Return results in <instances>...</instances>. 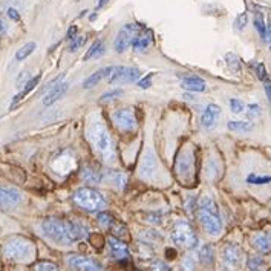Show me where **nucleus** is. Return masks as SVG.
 Instances as JSON below:
<instances>
[{"label":"nucleus","mask_w":271,"mask_h":271,"mask_svg":"<svg viewBox=\"0 0 271 271\" xmlns=\"http://www.w3.org/2000/svg\"><path fill=\"white\" fill-rule=\"evenodd\" d=\"M143 28H144V26L137 25V23H127V25H124L123 28L120 30L117 39H115V43H114L115 51H117L118 54H123V52L132 45L133 37L137 36Z\"/></svg>","instance_id":"7"},{"label":"nucleus","mask_w":271,"mask_h":271,"mask_svg":"<svg viewBox=\"0 0 271 271\" xmlns=\"http://www.w3.org/2000/svg\"><path fill=\"white\" fill-rule=\"evenodd\" d=\"M254 69H256V74H257V78L259 80H265L268 75H266V69H265V66H263V63H257L256 66H254Z\"/></svg>","instance_id":"42"},{"label":"nucleus","mask_w":271,"mask_h":271,"mask_svg":"<svg viewBox=\"0 0 271 271\" xmlns=\"http://www.w3.org/2000/svg\"><path fill=\"white\" fill-rule=\"evenodd\" d=\"M43 234L59 245H71L88 236V228L81 222L63 221L59 218H48L40 225Z\"/></svg>","instance_id":"1"},{"label":"nucleus","mask_w":271,"mask_h":271,"mask_svg":"<svg viewBox=\"0 0 271 271\" xmlns=\"http://www.w3.org/2000/svg\"><path fill=\"white\" fill-rule=\"evenodd\" d=\"M81 176H83L86 182H91V184H100L103 179V173L94 164H85L83 169H81Z\"/></svg>","instance_id":"22"},{"label":"nucleus","mask_w":271,"mask_h":271,"mask_svg":"<svg viewBox=\"0 0 271 271\" xmlns=\"http://www.w3.org/2000/svg\"><path fill=\"white\" fill-rule=\"evenodd\" d=\"M74 202L86 211H98V210H104L107 205L106 198L97 192L95 188L91 187H81L74 193L72 196Z\"/></svg>","instance_id":"5"},{"label":"nucleus","mask_w":271,"mask_h":271,"mask_svg":"<svg viewBox=\"0 0 271 271\" xmlns=\"http://www.w3.org/2000/svg\"><path fill=\"white\" fill-rule=\"evenodd\" d=\"M170 237L175 245H179L184 248H195L198 245V236L193 227L187 221H178L172 228Z\"/></svg>","instance_id":"6"},{"label":"nucleus","mask_w":271,"mask_h":271,"mask_svg":"<svg viewBox=\"0 0 271 271\" xmlns=\"http://www.w3.org/2000/svg\"><path fill=\"white\" fill-rule=\"evenodd\" d=\"M34 271H60L59 266L52 262H39L34 268Z\"/></svg>","instance_id":"35"},{"label":"nucleus","mask_w":271,"mask_h":271,"mask_svg":"<svg viewBox=\"0 0 271 271\" xmlns=\"http://www.w3.org/2000/svg\"><path fill=\"white\" fill-rule=\"evenodd\" d=\"M195 259L192 256H185L181 262V271H195Z\"/></svg>","instance_id":"36"},{"label":"nucleus","mask_w":271,"mask_h":271,"mask_svg":"<svg viewBox=\"0 0 271 271\" xmlns=\"http://www.w3.org/2000/svg\"><path fill=\"white\" fill-rule=\"evenodd\" d=\"M97 221H98V224H100L103 228L112 231V234H114L115 237H120V236L127 234V228H126V225H124V224H121L118 219H115L114 216H112V214H109V213H106V211L100 213V214L97 216Z\"/></svg>","instance_id":"13"},{"label":"nucleus","mask_w":271,"mask_h":271,"mask_svg":"<svg viewBox=\"0 0 271 271\" xmlns=\"http://www.w3.org/2000/svg\"><path fill=\"white\" fill-rule=\"evenodd\" d=\"M152 43H153V34H152V31L143 28L137 36L133 37V40H132V48H133L135 52H146V51L150 48Z\"/></svg>","instance_id":"16"},{"label":"nucleus","mask_w":271,"mask_h":271,"mask_svg":"<svg viewBox=\"0 0 271 271\" xmlns=\"http://www.w3.org/2000/svg\"><path fill=\"white\" fill-rule=\"evenodd\" d=\"M219 117H221V107L218 104H208L201 115V126L207 130L213 129Z\"/></svg>","instance_id":"15"},{"label":"nucleus","mask_w":271,"mask_h":271,"mask_svg":"<svg viewBox=\"0 0 271 271\" xmlns=\"http://www.w3.org/2000/svg\"><path fill=\"white\" fill-rule=\"evenodd\" d=\"M260 115V106L259 104H248L247 106V117L250 118V120H253V118H257Z\"/></svg>","instance_id":"37"},{"label":"nucleus","mask_w":271,"mask_h":271,"mask_svg":"<svg viewBox=\"0 0 271 271\" xmlns=\"http://www.w3.org/2000/svg\"><path fill=\"white\" fill-rule=\"evenodd\" d=\"M242 262H243L242 250L237 245H234V243H227L222 248V265L228 271H236L240 268Z\"/></svg>","instance_id":"8"},{"label":"nucleus","mask_w":271,"mask_h":271,"mask_svg":"<svg viewBox=\"0 0 271 271\" xmlns=\"http://www.w3.org/2000/svg\"><path fill=\"white\" fill-rule=\"evenodd\" d=\"M247 23H248V16H247V13H240V14L236 17V20H234V30H236V31H242V30L247 26Z\"/></svg>","instance_id":"32"},{"label":"nucleus","mask_w":271,"mask_h":271,"mask_svg":"<svg viewBox=\"0 0 271 271\" xmlns=\"http://www.w3.org/2000/svg\"><path fill=\"white\" fill-rule=\"evenodd\" d=\"M140 69L133 66H114V71L109 75V83H133L140 80Z\"/></svg>","instance_id":"9"},{"label":"nucleus","mask_w":271,"mask_h":271,"mask_svg":"<svg viewBox=\"0 0 271 271\" xmlns=\"http://www.w3.org/2000/svg\"><path fill=\"white\" fill-rule=\"evenodd\" d=\"M8 16H10L13 20H19V17H20V16H19V13H17L14 8H10V10H8Z\"/></svg>","instance_id":"46"},{"label":"nucleus","mask_w":271,"mask_h":271,"mask_svg":"<svg viewBox=\"0 0 271 271\" xmlns=\"http://www.w3.org/2000/svg\"><path fill=\"white\" fill-rule=\"evenodd\" d=\"M225 63H227L228 69H230L231 72H234V74H239V72H240V69H242L240 59L236 56V54H233V52L225 54Z\"/></svg>","instance_id":"26"},{"label":"nucleus","mask_w":271,"mask_h":271,"mask_svg":"<svg viewBox=\"0 0 271 271\" xmlns=\"http://www.w3.org/2000/svg\"><path fill=\"white\" fill-rule=\"evenodd\" d=\"M88 138H89L91 144L94 146V149L103 158H109L112 155V138L103 121L95 120V121L89 123Z\"/></svg>","instance_id":"3"},{"label":"nucleus","mask_w":271,"mask_h":271,"mask_svg":"<svg viewBox=\"0 0 271 271\" xmlns=\"http://www.w3.org/2000/svg\"><path fill=\"white\" fill-rule=\"evenodd\" d=\"M263 89H265V94H266V98L268 101L271 103V78H265L263 80Z\"/></svg>","instance_id":"43"},{"label":"nucleus","mask_w":271,"mask_h":271,"mask_svg":"<svg viewBox=\"0 0 271 271\" xmlns=\"http://www.w3.org/2000/svg\"><path fill=\"white\" fill-rule=\"evenodd\" d=\"M230 107H231V111L234 112V114H240V112H243V109H245V104H243L240 100H237V98H231L230 100Z\"/></svg>","instance_id":"38"},{"label":"nucleus","mask_w":271,"mask_h":271,"mask_svg":"<svg viewBox=\"0 0 271 271\" xmlns=\"http://www.w3.org/2000/svg\"><path fill=\"white\" fill-rule=\"evenodd\" d=\"M198 219L202 228L205 230V233L211 236H218L222 231L219 208L216 205V202L208 196L201 198L198 202Z\"/></svg>","instance_id":"2"},{"label":"nucleus","mask_w":271,"mask_h":271,"mask_svg":"<svg viewBox=\"0 0 271 271\" xmlns=\"http://www.w3.org/2000/svg\"><path fill=\"white\" fill-rule=\"evenodd\" d=\"M112 71H114V66H106V68H101V69H98L97 72L91 74V77H88V78L85 80L83 88H85V89H91V88L97 86L101 80H104V78H109V75L112 74Z\"/></svg>","instance_id":"20"},{"label":"nucleus","mask_w":271,"mask_h":271,"mask_svg":"<svg viewBox=\"0 0 271 271\" xmlns=\"http://www.w3.org/2000/svg\"><path fill=\"white\" fill-rule=\"evenodd\" d=\"M153 271H169V266L164 262H155L153 263Z\"/></svg>","instance_id":"44"},{"label":"nucleus","mask_w":271,"mask_h":271,"mask_svg":"<svg viewBox=\"0 0 271 271\" xmlns=\"http://www.w3.org/2000/svg\"><path fill=\"white\" fill-rule=\"evenodd\" d=\"M193 169V155L192 152H182L176 161V170L179 175H185L188 176L192 173Z\"/></svg>","instance_id":"21"},{"label":"nucleus","mask_w":271,"mask_h":271,"mask_svg":"<svg viewBox=\"0 0 271 271\" xmlns=\"http://www.w3.org/2000/svg\"><path fill=\"white\" fill-rule=\"evenodd\" d=\"M75 36H78V34H77V26H71V28L68 30L66 39H68V40H72V39H74Z\"/></svg>","instance_id":"45"},{"label":"nucleus","mask_w":271,"mask_h":271,"mask_svg":"<svg viewBox=\"0 0 271 271\" xmlns=\"http://www.w3.org/2000/svg\"><path fill=\"white\" fill-rule=\"evenodd\" d=\"M106 4H107V0H100V2H98V5H97V10L103 8V7H104Z\"/></svg>","instance_id":"49"},{"label":"nucleus","mask_w":271,"mask_h":271,"mask_svg":"<svg viewBox=\"0 0 271 271\" xmlns=\"http://www.w3.org/2000/svg\"><path fill=\"white\" fill-rule=\"evenodd\" d=\"M184 98H187V100H193L195 97H193L192 94H184Z\"/></svg>","instance_id":"50"},{"label":"nucleus","mask_w":271,"mask_h":271,"mask_svg":"<svg viewBox=\"0 0 271 271\" xmlns=\"http://www.w3.org/2000/svg\"><path fill=\"white\" fill-rule=\"evenodd\" d=\"M254 28L257 30L259 36L265 40L266 39V25L262 13H254Z\"/></svg>","instance_id":"30"},{"label":"nucleus","mask_w":271,"mask_h":271,"mask_svg":"<svg viewBox=\"0 0 271 271\" xmlns=\"http://www.w3.org/2000/svg\"><path fill=\"white\" fill-rule=\"evenodd\" d=\"M199 257H201V262L204 265H211L213 263V259H214V251H213V247L210 243H205V245L201 248L199 251Z\"/></svg>","instance_id":"29"},{"label":"nucleus","mask_w":271,"mask_h":271,"mask_svg":"<svg viewBox=\"0 0 271 271\" xmlns=\"http://www.w3.org/2000/svg\"><path fill=\"white\" fill-rule=\"evenodd\" d=\"M266 37H268V42L271 43V20H269V23L266 26Z\"/></svg>","instance_id":"47"},{"label":"nucleus","mask_w":271,"mask_h":271,"mask_svg":"<svg viewBox=\"0 0 271 271\" xmlns=\"http://www.w3.org/2000/svg\"><path fill=\"white\" fill-rule=\"evenodd\" d=\"M112 118L115 124L124 130V132H133L137 129V118H135V112L132 107H121L112 114Z\"/></svg>","instance_id":"11"},{"label":"nucleus","mask_w":271,"mask_h":271,"mask_svg":"<svg viewBox=\"0 0 271 271\" xmlns=\"http://www.w3.org/2000/svg\"><path fill=\"white\" fill-rule=\"evenodd\" d=\"M40 78H42V75H36V77H33V78H30L28 81H26L25 86H23V89L20 91V94H17V95L14 97V100H13V103H11V107H14L19 101H22V100H23V97H26V95H28L31 91H34V89H36V86L39 85Z\"/></svg>","instance_id":"23"},{"label":"nucleus","mask_w":271,"mask_h":271,"mask_svg":"<svg viewBox=\"0 0 271 271\" xmlns=\"http://www.w3.org/2000/svg\"><path fill=\"white\" fill-rule=\"evenodd\" d=\"M23 201L22 192L14 187L0 185V208L11 210Z\"/></svg>","instance_id":"12"},{"label":"nucleus","mask_w":271,"mask_h":271,"mask_svg":"<svg viewBox=\"0 0 271 271\" xmlns=\"http://www.w3.org/2000/svg\"><path fill=\"white\" fill-rule=\"evenodd\" d=\"M71 43H69V46H68V49L71 51V52H75L78 48H81L85 45V42H86V37L85 36H75L72 40H69Z\"/></svg>","instance_id":"33"},{"label":"nucleus","mask_w":271,"mask_h":271,"mask_svg":"<svg viewBox=\"0 0 271 271\" xmlns=\"http://www.w3.org/2000/svg\"><path fill=\"white\" fill-rule=\"evenodd\" d=\"M156 169V159L152 153H147V156L143 161V166H141V173L143 176H150Z\"/></svg>","instance_id":"25"},{"label":"nucleus","mask_w":271,"mask_h":271,"mask_svg":"<svg viewBox=\"0 0 271 271\" xmlns=\"http://www.w3.org/2000/svg\"><path fill=\"white\" fill-rule=\"evenodd\" d=\"M152 78H153V74H152V72H150L149 75L140 78V80H138V88H141V89H149V88L152 86Z\"/></svg>","instance_id":"40"},{"label":"nucleus","mask_w":271,"mask_h":271,"mask_svg":"<svg viewBox=\"0 0 271 271\" xmlns=\"http://www.w3.org/2000/svg\"><path fill=\"white\" fill-rule=\"evenodd\" d=\"M4 33H5V23H4L2 17H0V36H2Z\"/></svg>","instance_id":"48"},{"label":"nucleus","mask_w":271,"mask_h":271,"mask_svg":"<svg viewBox=\"0 0 271 271\" xmlns=\"http://www.w3.org/2000/svg\"><path fill=\"white\" fill-rule=\"evenodd\" d=\"M227 127L231 132H250V130H253V123H248V121H228Z\"/></svg>","instance_id":"28"},{"label":"nucleus","mask_w":271,"mask_h":271,"mask_svg":"<svg viewBox=\"0 0 271 271\" xmlns=\"http://www.w3.org/2000/svg\"><path fill=\"white\" fill-rule=\"evenodd\" d=\"M247 182L251 185H263V184H269L271 182V176L268 175H256V173H250L247 176Z\"/></svg>","instance_id":"31"},{"label":"nucleus","mask_w":271,"mask_h":271,"mask_svg":"<svg viewBox=\"0 0 271 271\" xmlns=\"http://www.w3.org/2000/svg\"><path fill=\"white\" fill-rule=\"evenodd\" d=\"M123 95V91L121 89H115V91H109V92H106L101 95V101H112L118 97Z\"/></svg>","instance_id":"39"},{"label":"nucleus","mask_w":271,"mask_h":271,"mask_svg":"<svg viewBox=\"0 0 271 271\" xmlns=\"http://www.w3.org/2000/svg\"><path fill=\"white\" fill-rule=\"evenodd\" d=\"M251 245L256 251H259L262 254L271 253V230L256 233L251 237Z\"/></svg>","instance_id":"14"},{"label":"nucleus","mask_w":271,"mask_h":271,"mask_svg":"<svg viewBox=\"0 0 271 271\" xmlns=\"http://www.w3.org/2000/svg\"><path fill=\"white\" fill-rule=\"evenodd\" d=\"M247 265H248V268H250L251 271H259V269L262 268V265H263V260H262V257H259V256H250Z\"/></svg>","instance_id":"34"},{"label":"nucleus","mask_w":271,"mask_h":271,"mask_svg":"<svg viewBox=\"0 0 271 271\" xmlns=\"http://www.w3.org/2000/svg\"><path fill=\"white\" fill-rule=\"evenodd\" d=\"M36 48H37V45H36L34 42L25 43L20 49H17V52H16V60H17V62H22V60H25V59H28L31 54L36 51Z\"/></svg>","instance_id":"24"},{"label":"nucleus","mask_w":271,"mask_h":271,"mask_svg":"<svg viewBox=\"0 0 271 271\" xmlns=\"http://www.w3.org/2000/svg\"><path fill=\"white\" fill-rule=\"evenodd\" d=\"M66 262L71 268L77 271H103V265L98 260L81 254H68Z\"/></svg>","instance_id":"10"},{"label":"nucleus","mask_w":271,"mask_h":271,"mask_svg":"<svg viewBox=\"0 0 271 271\" xmlns=\"http://www.w3.org/2000/svg\"><path fill=\"white\" fill-rule=\"evenodd\" d=\"M112 179H114V182H115V185H117L118 188H123V187L126 185V182H127V178H126L121 172L114 173V175H112Z\"/></svg>","instance_id":"41"},{"label":"nucleus","mask_w":271,"mask_h":271,"mask_svg":"<svg viewBox=\"0 0 271 271\" xmlns=\"http://www.w3.org/2000/svg\"><path fill=\"white\" fill-rule=\"evenodd\" d=\"M103 52H104V43H103L101 40H95V42L92 43L91 49L86 52V56H85V62H88V60H91V59H94V57L101 56Z\"/></svg>","instance_id":"27"},{"label":"nucleus","mask_w":271,"mask_h":271,"mask_svg":"<svg viewBox=\"0 0 271 271\" xmlns=\"http://www.w3.org/2000/svg\"><path fill=\"white\" fill-rule=\"evenodd\" d=\"M68 81H57V83H54V86H51L49 92L45 95L43 98V104L45 106H51L56 101H59L68 91Z\"/></svg>","instance_id":"17"},{"label":"nucleus","mask_w":271,"mask_h":271,"mask_svg":"<svg viewBox=\"0 0 271 271\" xmlns=\"http://www.w3.org/2000/svg\"><path fill=\"white\" fill-rule=\"evenodd\" d=\"M107 245H109V251H111V256L114 259H126L129 256V248L127 245L120 240V237H115V236H111L109 239H107Z\"/></svg>","instance_id":"18"},{"label":"nucleus","mask_w":271,"mask_h":271,"mask_svg":"<svg viewBox=\"0 0 271 271\" xmlns=\"http://www.w3.org/2000/svg\"><path fill=\"white\" fill-rule=\"evenodd\" d=\"M181 86L188 92H204L207 89L205 81L198 75H184Z\"/></svg>","instance_id":"19"},{"label":"nucleus","mask_w":271,"mask_h":271,"mask_svg":"<svg viewBox=\"0 0 271 271\" xmlns=\"http://www.w3.org/2000/svg\"><path fill=\"white\" fill-rule=\"evenodd\" d=\"M4 254L10 260L26 262L34 256V243L23 236H13L4 245Z\"/></svg>","instance_id":"4"}]
</instances>
